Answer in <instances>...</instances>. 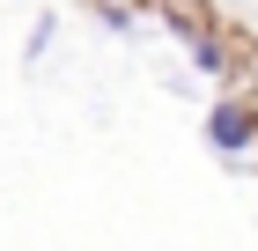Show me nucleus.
Returning <instances> with one entry per match:
<instances>
[{
	"instance_id": "obj_1",
	"label": "nucleus",
	"mask_w": 258,
	"mask_h": 251,
	"mask_svg": "<svg viewBox=\"0 0 258 251\" xmlns=\"http://www.w3.org/2000/svg\"><path fill=\"white\" fill-rule=\"evenodd\" d=\"M207 140H214L221 155H243V148H251V111H243L236 96H221L214 111H207Z\"/></svg>"
},
{
	"instance_id": "obj_2",
	"label": "nucleus",
	"mask_w": 258,
	"mask_h": 251,
	"mask_svg": "<svg viewBox=\"0 0 258 251\" xmlns=\"http://www.w3.org/2000/svg\"><path fill=\"white\" fill-rule=\"evenodd\" d=\"M192 59L207 67V74H221V44H207V37H192Z\"/></svg>"
}]
</instances>
